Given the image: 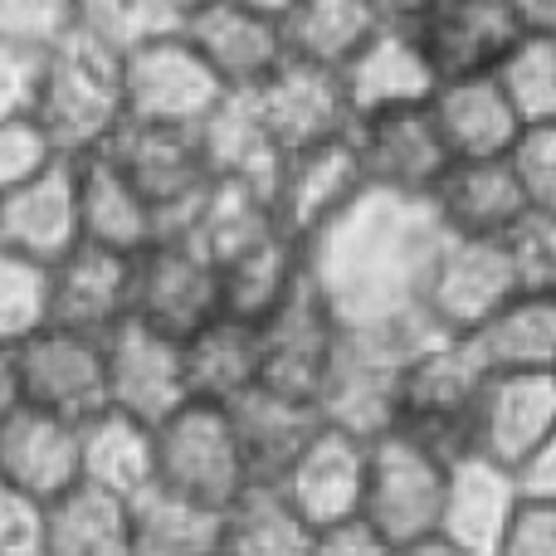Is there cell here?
I'll return each instance as SVG.
<instances>
[{
  "label": "cell",
  "mask_w": 556,
  "mask_h": 556,
  "mask_svg": "<svg viewBox=\"0 0 556 556\" xmlns=\"http://www.w3.org/2000/svg\"><path fill=\"white\" fill-rule=\"evenodd\" d=\"M337 84H342L346 113L366 117V113H386V108L425 103L434 88V68L415 45L410 25H376L362 39V49L337 68Z\"/></svg>",
  "instance_id": "obj_23"
},
{
  "label": "cell",
  "mask_w": 556,
  "mask_h": 556,
  "mask_svg": "<svg viewBox=\"0 0 556 556\" xmlns=\"http://www.w3.org/2000/svg\"><path fill=\"white\" fill-rule=\"evenodd\" d=\"M513 10L528 29H556V0H513Z\"/></svg>",
  "instance_id": "obj_52"
},
{
  "label": "cell",
  "mask_w": 556,
  "mask_h": 556,
  "mask_svg": "<svg viewBox=\"0 0 556 556\" xmlns=\"http://www.w3.org/2000/svg\"><path fill=\"white\" fill-rule=\"evenodd\" d=\"M483 371H552L556 366V293H518L469 332Z\"/></svg>",
  "instance_id": "obj_32"
},
{
  "label": "cell",
  "mask_w": 556,
  "mask_h": 556,
  "mask_svg": "<svg viewBox=\"0 0 556 556\" xmlns=\"http://www.w3.org/2000/svg\"><path fill=\"white\" fill-rule=\"evenodd\" d=\"M528 293L518 283L508 244L498 240H469V235H440L434 260L425 269L420 288V317L440 332L469 337L479 323H489L508 298Z\"/></svg>",
  "instance_id": "obj_8"
},
{
  "label": "cell",
  "mask_w": 556,
  "mask_h": 556,
  "mask_svg": "<svg viewBox=\"0 0 556 556\" xmlns=\"http://www.w3.org/2000/svg\"><path fill=\"white\" fill-rule=\"evenodd\" d=\"M15 366H20V401L35 405V410L84 420V415L108 405L103 337L93 332L45 323L25 342H15Z\"/></svg>",
  "instance_id": "obj_13"
},
{
  "label": "cell",
  "mask_w": 556,
  "mask_h": 556,
  "mask_svg": "<svg viewBox=\"0 0 556 556\" xmlns=\"http://www.w3.org/2000/svg\"><path fill=\"white\" fill-rule=\"evenodd\" d=\"M493 556H556V503H518Z\"/></svg>",
  "instance_id": "obj_48"
},
{
  "label": "cell",
  "mask_w": 556,
  "mask_h": 556,
  "mask_svg": "<svg viewBox=\"0 0 556 556\" xmlns=\"http://www.w3.org/2000/svg\"><path fill=\"white\" fill-rule=\"evenodd\" d=\"M156 479L162 489L220 513L230 498H240L254 483V469L244 459V444L235 434V420L215 401H181L152 425Z\"/></svg>",
  "instance_id": "obj_5"
},
{
  "label": "cell",
  "mask_w": 556,
  "mask_h": 556,
  "mask_svg": "<svg viewBox=\"0 0 556 556\" xmlns=\"http://www.w3.org/2000/svg\"><path fill=\"white\" fill-rule=\"evenodd\" d=\"M74 162V195H78V240L103 244L117 254H137L156 240V215L137 195V186L123 176V166L98 152L68 156Z\"/></svg>",
  "instance_id": "obj_28"
},
{
  "label": "cell",
  "mask_w": 556,
  "mask_h": 556,
  "mask_svg": "<svg viewBox=\"0 0 556 556\" xmlns=\"http://www.w3.org/2000/svg\"><path fill=\"white\" fill-rule=\"evenodd\" d=\"M425 323V317H420ZM420 323L395 327V332H362V327H342L332 346L327 376L317 386V415L342 430L356 434H381L391 425V405H395V366L401 352Z\"/></svg>",
  "instance_id": "obj_9"
},
{
  "label": "cell",
  "mask_w": 556,
  "mask_h": 556,
  "mask_svg": "<svg viewBox=\"0 0 556 556\" xmlns=\"http://www.w3.org/2000/svg\"><path fill=\"white\" fill-rule=\"evenodd\" d=\"M244 5L264 10V15H278V10H283V5H288V0H244Z\"/></svg>",
  "instance_id": "obj_56"
},
{
  "label": "cell",
  "mask_w": 556,
  "mask_h": 556,
  "mask_svg": "<svg viewBox=\"0 0 556 556\" xmlns=\"http://www.w3.org/2000/svg\"><path fill=\"white\" fill-rule=\"evenodd\" d=\"M211 556H220V552H211Z\"/></svg>",
  "instance_id": "obj_57"
},
{
  "label": "cell",
  "mask_w": 556,
  "mask_h": 556,
  "mask_svg": "<svg viewBox=\"0 0 556 556\" xmlns=\"http://www.w3.org/2000/svg\"><path fill=\"white\" fill-rule=\"evenodd\" d=\"M39 74H45V49L0 39V117H35Z\"/></svg>",
  "instance_id": "obj_46"
},
{
  "label": "cell",
  "mask_w": 556,
  "mask_h": 556,
  "mask_svg": "<svg viewBox=\"0 0 556 556\" xmlns=\"http://www.w3.org/2000/svg\"><path fill=\"white\" fill-rule=\"evenodd\" d=\"M450 450L420 440L410 430H381L366 444V479H362V513L356 518L386 538L391 547L434 538L444 498V473H450Z\"/></svg>",
  "instance_id": "obj_4"
},
{
  "label": "cell",
  "mask_w": 556,
  "mask_h": 556,
  "mask_svg": "<svg viewBox=\"0 0 556 556\" xmlns=\"http://www.w3.org/2000/svg\"><path fill=\"white\" fill-rule=\"evenodd\" d=\"M346 142H352L362 181L371 186V191L420 195V201L430 195L434 176L450 162L440 137H434V123H430V113H425V103L352 117Z\"/></svg>",
  "instance_id": "obj_17"
},
{
  "label": "cell",
  "mask_w": 556,
  "mask_h": 556,
  "mask_svg": "<svg viewBox=\"0 0 556 556\" xmlns=\"http://www.w3.org/2000/svg\"><path fill=\"white\" fill-rule=\"evenodd\" d=\"M156 5H162V15L172 20V25H181V20L191 15L195 5H205V0H156Z\"/></svg>",
  "instance_id": "obj_55"
},
{
  "label": "cell",
  "mask_w": 556,
  "mask_h": 556,
  "mask_svg": "<svg viewBox=\"0 0 556 556\" xmlns=\"http://www.w3.org/2000/svg\"><path fill=\"white\" fill-rule=\"evenodd\" d=\"M405 25L430 59L434 84L459 74H493V64L528 35L513 0H425Z\"/></svg>",
  "instance_id": "obj_14"
},
{
  "label": "cell",
  "mask_w": 556,
  "mask_h": 556,
  "mask_svg": "<svg viewBox=\"0 0 556 556\" xmlns=\"http://www.w3.org/2000/svg\"><path fill=\"white\" fill-rule=\"evenodd\" d=\"M440 235L420 195L362 186L332 220L298 244L303 283L337 327L395 332L420 323V288Z\"/></svg>",
  "instance_id": "obj_1"
},
{
  "label": "cell",
  "mask_w": 556,
  "mask_h": 556,
  "mask_svg": "<svg viewBox=\"0 0 556 556\" xmlns=\"http://www.w3.org/2000/svg\"><path fill=\"white\" fill-rule=\"evenodd\" d=\"M225 410H230V420H235V434H240V444H244V459H250L254 479H274L278 464L323 420L307 401H298V395H288V391H274V386H250V391L235 395Z\"/></svg>",
  "instance_id": "obj_35"
},
{
  "label": "cell",
  "mask_w": 556,
  "mask_h": 556,
  "mask_svg": "<svg viewBox=\"0 0 556 556\" xmlns=\"http://www.w3.org/2000/svg\"><path fill=\"white\" fill-rule=\"evenodd\" d=\"M366 434L342 430L332 420H317L307 440L278 464L274 483L278 498L307 522V528H332L352 522L362 513V479H366Z\"/></svg>",
  "instance_id": "obj_11"
},
{
  "label": "cell",
  "mask_w": 556,
  "mask_h": 556,
  "mask_svg": "<svg viewBox=\"0 0 556 556\" xmlns=\"http://www.w3.org/2000/svg\"><path fill=\"white\" fill-rule=\"evenodd\" d=\"M39 556H132L127 498L74 483L45 503V547Z\"/></svg>",
  "instance_id": "obj_33"
},
{
  "label": "cell",
  "mask_w": 556,
  "mask_h": 556,
  "mask_svg": "<svg viewBox=\"0 0 556 556\" xmlns=\"http://www.w3.org/2000/svg\"><path fill=\"white\" fill-rule=\"evenodd\" d=\"M366 5H371L376 20H386V25H405V20H410L425 0H366Z\"/></svg>",
  "instance_id": "obj_53"
},
{
  "label": "cell",
  "mask_w": 556,
  "mask_h": 556,
  "mask_svg": "<svg viewBox=\"0 0 556 556\" xmlns=\"http://www.w3.org/2000/svg\"><path fill=\"white\" fill-rule=\"evenodd\" d=\"M127 522H132V556H211L220 538V513L162 483L127 498Z\"/></svg>",
  "instance_id": "obj_38"
},
{
  "label": "cell",
  "mask_w": 556,
  "mask_h": 556,
  "mask_svg": "<svg viewBox=\"0 0 556 556\" xmlns=\"http://www.w3.org/2000/svg\"><path fill=\"white\" fill-rule=\"evenodd\" d=\"M78 29V0H0V39L54 49Z\"/></svg>",
  "instance_id": "obj_44"
},
{
  "label": "cell",
  "mask_w": 556,
  "mask_h": 556,
  "mask_svg": "<svg viewBox=\"0 0 556 556\" xmlns=\"http://www.w3.org/2000/svg\"><path fill=\"white\" fill-rule=\"evenodd\" d=\"M513 489L522 503H556V440L538 444L528 459L513 464Z\"/></svg>",
  "instance_id": "obj_50"
},
{
  "label": "cell",
  "mask_w": 556,
  "mask_h": 556,
  "mask_svg": "<svg viewBox=\"0 0 556 556\" xmlns=\"http://www.w3.org/2000/svg\"><path fill=\"white\" fill-rule=\"evenodd\" d=\"M313 547V528L278 498L274 483L254 479L240 498L220 508V556H307Z\"/></svg>",
  "instance_id": "obj_36"
},
{
  "label": "cell",
  "mask_w": 556,
  "mask_h": 556,
  "mask_svg": "<svg viewBox=\"0 0 556 556\" xmlns=\"http://www.w3.org/2000/svg\"><path fill=\"white\" fill-rule=\"evenodd\" d=\"M54 156V142L45 137V127L35 117H0V195L10 186L29 181L35 172H45Z\"/></svg>",
  "instance_id": "obj_45"
},
{
  "label": "cell",
  "mask_w": 556,
  "mask_h": 556,
  "mask_svg": "<svg viewBox=\"0 0 556 556\" xmlns=\"http://www.w3.org/2000/svg\"><path fill=\"white\" fill-rule=\"evenodd\" d=\"M35 123L54 142L59 156H84L108 147L123 127V88H117V54L88 35H68L45 49V74L35 93Z\"/></svg>",
  "instance_id": "obj_2"
},
{
  "label": "cell",
  "mask_w": 556,
  "mask_h": 556,
  "mask_svg": "<svg viewBox=\"0 0 556 556\" xmlns=\"http://www.w3.org/2000/svg\"><path fill=\"white\" fill-rule=\"evenodd\" d=\"M254 332H260V386L288 391L317 410V386H323L337 332H342L332 323V313L303 283L264 323H254Z\"/></svg>",
  "instance_id": "obj_20"
},
{
  "label": "cell",
  "mask_w": 556,
  "mask_h": 556,
  "mask_svg": "<svg viewBox=\"0 0 556 556\" xmlns=\"http://www.w3.org/2000/svg\"><path fill=\"white\" fill-rule=\"evenodd\" d=\"M195 132H201L205 162H211L215 181H244V186L269 191V176L278 166V147L269 142L260 117H254L250 93H225Z\"/></svg>",
  "instance_id": "obj_37"
},
{
  "label": "cell",
  "mask_w": 556,
  "mask_h": 556,
  "mask_svg": "<svg viewBox=\"0 0 556 556\" xmlns=\"http://www.w3.org/2000/svg\"><path fill=\"white\" fill-rule=\"evenodd\" d=\"M425 205H430L434 225H440L444 235H469V240H498V235H508L513 225L532 211V205L522 201V191L503 156L444 162V172L434 176Z\"/></svg>",
  "instance_id": "obj_25"
},
{
  "label": "cell",
  "mask_w": 556,
  "mask_h": 556,
  "mask_svg": "<svg viewBox=\"0 0 556 556\" xmlns=\"http://www.w3.org/2000/svg\"><path fill=\"white\" fill-rule=\"evenodd\" d=\"M250 103L264 132H269V142L278 147V156L293 152V147L342 137L352 127L337 68L303 64V59H278L274 74L250 88Z\"/></svg>",
  "instance_id": "obj_18"
},
{
  "label": "cell",
  "mask_w": 556,
  "mask_h": 556,
  "mask_svg": "<svg viewBox=\"0 0 556 556\" xmlns=\"http://www.w3.org/2000/svg\"><path fill=\"white\" fill-rule=\"evenodd\" d=\"M156 29H172L156 0H78V35L108 45L113 54Z\"/></svg>",
  "instance_id": "obj_41"
},
{
  "label": "cell",
  "mask_w": 556,
  "mask_h": 556,
  "mask_svg": "<svg viewBox=\"0 0 556 556\" xmlns=\"http://www.w3.org/2000/svg\"><path fill=\"white\" fill-rule=\"evenodd\" d=\"M215 274H220V313L240 323H264L278 303H288L303 288V254L288 235L274 230L215 260Z\"/></svg>",
  "instance_id": "obj_31"
},
{
  "label": "cell",
  "mask_w": 556,
  "mask_h": 556,
  "mask_svg": "<svg viewBox=\"0 0 556 556\" xmlns=\"http://www.w3.org/2000/svg\"><path fill=\"white\" fill-rule=\"evenodd\" d=\"M362 166H356L352 142L327 137L313 147H293L278 156L274 176H269V215L278 225V235H288L293 244H303L317 225H327L356 191H362Z\"/></svg>",
  "instance_id": "obj_16"
},
{
  "label": "cell",
  "mask_w": 556,
  "mask_h": 556,
  "mask_svg": "<svg viewBox=\"0 0 556 556\" xmlns=\"http://www.w3.org/2000/svg\"><path fill=\"white\" fill-rule=\"evenodd\" d=\"M0 479L49 503L78 483V420L15 405L0 420Z\"/></svg>",
  "instance_id": "obj_27"
},
{
  "label": "cell",
  "mask_w": 556,
  "mask_h": 556,
  "mask_svg": "<svg viewBox=\"0 0 556 556\" xmlns=\"http://www.w3.org/2000/svg\"><path fill=\"white\" fill-rule=\"evenodd\" d=\"M483 381V366L473 356L469 337L440 332V327L420 323V332L405 342L401 366H395V405L391 425L410 430L420 440L440 444V450L459 454L464 444V415ZM386 425V430H391Z\"/></svg>",
  "instance_id": "obj_3"
},
{
  "label": "cell",
  "mask_w": 556,
  "mask_h": 556,
  "mask_svg": "<svg viewBox=\"0 0 556 556\" xmlns=\"http://www.w3.org/2000/svg\"><path fill=\"white\" fill-rule=\"evenodd\" d=\"M503 162L532 211H556V123L522 127L518 142L503 152Z\"/></svg>",
  "instance_id": "obj_42"
},
{
  "label": "cell",
  "mask_w": 556,
  "mask_h": 556,
  "mask_svg": "<svg viewBox=\"0 0 556 556\" xmlns=\"http://www.w3.org/2000/svg\"><path fill=\"white\" fill-rule=\"evenodd\" d=\"M123 176L137 186L147 211L156 215V235H186L211 191V162L195 127H147L123 123L103 147Z\"/></svg>",
  "instance_id": "obj_7"
},
{
  "label": "cell",
  "mask_w": 556,
  "mask_h": 556,
  "mask_svg": "<svg viewBox=\"0 0 556 556\" xmlns=\"http://www.w3.org/2000/svg\"><path fill=\"white\" fill-rule=\"evenodd\" d=\"M376 25H386V20H376L366 0H288L278 10L283 59H303V64L323 68H342Z\"/></svg>",
  "instance_id": "obj_34"
},
{
  "label": "cell",
  "mask_w": 556,
  "mask_h": 556,
  "mask_svg": "<svg viewBox=\"0 0 556 556\" xmlns=\"http://www.w3.org/2000/svg\"><path fill=\"white\" fill-rule=\"evenodd\" d=\"M45 547V503L0 479V556H39Z\"/></svg>",
  "instance_id": "obj_47"
},
{
  "label": "cell",
  "mask_w": 556,
  "mask_h": 556,
  "mask_svg": "<svg viewBox=\"0 0 556 556\" xmlns=\"http://www.w3.org/2000/svg\"><path fill=\"white\" fill-rule=\"evenodd\" d=\"M186 362V391L195 401L230 405L250 386H260V332L254 323H240L230 313H215L195 332L181 337Z\"/></svg>",
  "instance_id": "obj_30"
},
{
  "label": "cell",
  "mask_w": 556,
  "mask_h": 556,
  "mask_svg": "<svg viewBox=\"0 0 556 556\" xmlns=\"http://www.w3.org/2000/svg\"><path fill=\"white\" fill-rule=\"evenodd\" d=\"M395 556H464V552H454L444 538H420V542H405V547H395Z\"/></svg>",
  "instance_id": "obj_54"
},
{
  "label": "cell",
  "mask_w": 556,
  "mask_h": 556,
  "mask_svg": "<svg viewBox=\"0 0 556 556\" xmlns=\"http://www.w3.org/2000/svg\"><path fill=\"white\" fill-rule=\"evenodd\" d=\"M220 313V274L191 235H156L132 254V313L166 337H186Z\"/></svg>",
  "instance_id": "obj_10"
},
{
  "label": "cell",
  "mask_w": 556,
  "mask_h": 556,
  "mask_svg": "<svg viewBox=\"0 0 556 556\" xmlns=\"http://www.w3.org/2000/svg\"><path fill=\"white\" fill-rule=\"evenodd\" d=\"M103 386L113 410H127L137 420L156 425L166 410L191 401L181 337H166L156 327L137 323V317H123L117 327L103 332Z\"/></svg>",
  "instance_id": "obj_15"
},
{
  "label": "cell",
  "mask_w": 556,
  "mask_h": 556,
  "mask_svg": "<svg viewBox=\"0 0 556 556\" xmlns=\"http://www.w3.org/2000/svg\"><path fill=\"white\" fill-rule=\"evenodd\" d=\"M156 479V450L152 425L127 410H103L78 420V483L113 493V498H137Z\"/></svg>",
  "instance_id": "obj_29"
},
{
  "label": "cell",
  "mask_w": 556,
  "mask_h": 556,
  "mask_svg": "<svg viewBox=\"0 0 556 556\" xmlns=\"http://www.w3.org/2000/svg\"><path fill=\"white\" fill-rule=\"evenodd\" d=\"M49 323V264L0 250V342H25Z\"/></svg>",
  "instance_id": "obj_40"
},
{
  "label": "cell",
  "mask_w": 556,
  "mask_h": 556,
  "mask_svg": "<svg viewBox=\"0 0 556 556\" xmlns=\"http://www.w3.org/2000/svg\"><path fill=\"white\" fill-rule=\"evenodd\" d=\"M132 313V254L78 240L49 264V323L103 337Z\"/></svg>",
  "instance_id": "obj_21"
},
{
  "label": "cell",
  "mask_w": 556,
  "mask_h": 556,
  "mask_svg": "<svg viewBox=\"0 0 556 556\" xmlns=\"http://www.w3.org/2000/svg\"><path fill=\"white\" fill-rule=\"evenodd\" d=\"M556 440V376L552 371H483L464 415L459 450L513 469L538 444Z\"/></svg>",
  "instance_id": "obj_12"
},
{
  "label": "cell",
  "mask_w": 556,
  "mask_h": 556,
  "mask_svg": "<svg viewBox=\"0 0 556 556\" xmlns=\"http://www.w3.org/2000/svg\"><path fill=\"white\" fill-rule=\"evenodd\" d=\"M176 29L191 39V49L220 78L225 93H250L283 59L278 15H264V10L244 5V0H205Z\"/></svg>",
  "instance_id": "obj_19"
},
{
  "label": "cell",
  "mask_w": 556,
  "mask_h": 556,
  "mask_svg": "<svg viewBox=\"0 0 556 556\" xmlns=\"http://www.w3.org/2000/svg\"><path fill=\"white\" fill-rule=\"evenodd\" d=\"M78 244V195H74V162L54 156L45 172L10 186L0 195V250L29 254L39 264H54L64 250Z\"/></svg>",
  "instance_id": "obj_26"
},
{
  "label": "cell",
  "mask_w": 556,
  "mask_h": 556,
  "mask_svg": "<svg viewBox=\"0 0 556 556\" xmlns=\"http://www.w3.org/2000/svg\"><path fill=\"white\" fill-rule=\"evenodd\" d=\"M518 489H513V473L493 459L459 450L450 459L444 473V498H440V522H434V538H444L454 552L464 556H493L508 518L518 513Z\"/></svg>",
  "instance_id": "obj_24"
},
{
  "label": "cell",
  "mask_w": 556,
  "mask_h": 556,
  "mask_svg": "<svg viewBox=\"0 0 556 556\" xmlns=\"http://www.w3.org/2000/svg\"><path fill=\"white\" fill-rule=\"evenodd\" d=\"M15 405H25L20 401V366H15V346L10 342H0V420H5Z\"/></svg>",
  "instance_id": "obj_51"
},
{
  "label": "cell",
  "mask_w": 556,
  "mask_h": 556,
  "mask_svg": "<svg viewBox=\"0 0 556 556\" xmlns=\"http://www.w3.org/2000/svg\"><path fill=\"white\" fill-rule=\"evenodd\" d=\"M493 84L503 88L522 127L556 123V29H528L493 64Z\"/></svg>",
  "instance_id": "obj_39"
},
{
  "label": "cell",
  "mask_w": 556,
  "mask_h": 556,
  "mask_svg": "<svg viewBox=\"0 0 556 556\" xmlns=\"http://www.w3.org/2000/svg\"><path fill=\"white\" fill-rule=\"evenodd\" d=\"M503 244L528 293H556V211H528L503 235Z\"/></svg>",
  "instance_id": "obj_43"
},
{
  "label": "cell",
  "mask_w": 556,
  "mask_h": 556,
  "mask_svg": "<svg viewBox=\"0 0 556 556\" xmlns=\"http://www.w3.org/2000/svg\"><path fill=\"white\" fill-rule=\"evenodd\" d=\"M307 556H395V547L386 538H376L362 518L352 522H332V528L313 532V547Z\"/></svg>",
  "instance_id": "obj_49"
},
{
  "label": "cell",
  "mask_w": 556,
  "mask_h": 556,
  "mask_svg": "<svg viewBox=\"0 0 556 556\" xmlns=\"http://www.w3.org/2000/svg\"><path fill=\"white\" fill-rule=\"evenodd\" d=\"M117 88H123V123L147 127H201L225 98L220 78L205 68V59L176 25L117 49Z\"/></svg>",
  "instance_id": "obj_6"
},
{
  "label": "cell",
  "mask_w": 556,
  "mask_h": 556,
  "mask_svg": "<svg viewBox=\"0 0 556 556\" xmlns=\"http://www.w3.org/2000/svg\"><path fill=\"white\" fill-rule=\"evenodd\" d=\"M425 113L434 123L444 156L450 162H483V156H503L522 132V117L493 84V74H459L440 78L425 98Z\"/></svg>",
  "instance_id": "obj_22"
}]
</instances>
